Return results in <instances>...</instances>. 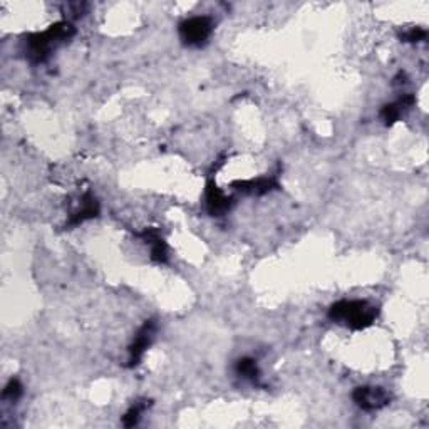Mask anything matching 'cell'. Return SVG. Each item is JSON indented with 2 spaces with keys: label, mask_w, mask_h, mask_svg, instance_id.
<instances>
[{
  "label": "cell",
  "mask_w": 429,
  "mask_h": 429,
  "mask_svg": "<svg viewBox=\"0 0 429 429\" xmlns=\"http://www.w3.org/2000/svg\"><path fill=\"white\" fill-rule=\"evenodd\" d=\"M154 331H156V324L154 320H146L141 328L138 331L136 337H134L133 344L129 346V359H127V367H136L141 362L143 355H145L146 349L151 346L154 339Z\"/></svg>",
  "instance_id": "cell-5"
},
{
  "label": "cell",
  "mask_w": 429,
  "mask_h": 429,
  "mask_svg": "<svg viewBox=\"0 0 429 429\" xmlns=\"http://www.w3.org/2000/svg\"><path fill=\"white\" fill-rule=\"evenodd\" d=\"M151 245V258L154 262H158V264H166L169 258L168 255V245H166V242L163 240V238H156V240L149 243Z\"/></svg>",
  "instance_id": "cell-12"
},
{
  "label": "cell",
  "mask_w": 429,
  "mask_h": 429,
  "mask_svg": "<svg viewBox=\"0 0 429 429\" xmlns=\"http://www.w3.org/2000/svg\"><path fill=\"white\" fill-rule=\"evenodd\" d=\"M353 399L359 408L364 409L367 412L379 411V409L386 408V406L391 403L389 393L382 388H374V386H361V388H355L353 393Z\"/></svg>",
  "instance_id": "cell-4"
},
{
  "label": "cell",
  "mask_w": 429,
  "mask_h": 429,
  "mask_svg": "<svg viewBox=\"0 0 429 429\" xmlns=\"http://www.w3.org/2000/svg\"><path fill=\"white\" fill-rule=\"evenodd\" d=\"M235 373H237L240 377L249 379V381H252V382H257L258 376H260L257 361H253L252 357L238 359L237 364H235Z\"/></svg>",
  "instance_id": "cell-10"
},
{
  "label": "cell",
  "mask_w": 429,
  "mask_h": 429,
  "mask_svg": "<svg viewBox=\"0 0 429 429\" xmlns=\"http://www.w3.org/2000/svg\"><path fill=\"white\" fill-rule=\"evenodd\" d=\"M233 188H237L238 191L249 193V195H265V193L272 191V189H278L280 185L275 178H257V180H249V181H235Z\"/></svg>",
  "instance_id": "cell-8"
},
{
  "label": "cell",
  "mask_w": 429,
  "mask_h": 429,
  "mask_svg": "<svg viewBox=\"0 0 429 429\" xmlns=\"http://www.w3.org/2000/svg\"><path fill=\"white\" fill-rule=\"evenodd\" d=\"M207 205H208V211H210L213 216L223 215L225 211L230 210L231 207V198L227 196L225 193L222 191L213 181H208L207 185Z\"/></svg>",
  "instance_id": "cell-7"
},
{
  "label": "cell",
  "mask_w": 429,
  "mask_h": 429,
  "mask_svg": "<svg viewBox=\"0 0 429 429\" xmlns=\"http://www.w3.org/2000/svg\"><path fill=\"white\" fill-rule=\"evenodd\" d=\"M98 215H99L98 200H96L94 196L91 195V193H87V195H84L83 202H81V208L76 211L74 215L71 216V220H69L67 225L69 227H77V225H81V223L86 222V220L94 218V216H98Z\"/></svg>",
  "instance_id": "cell-9"
},
{
  "label": "cell",
  "mask_w": 429,
  "mask_h": 429,
  "mask_svg": "<svg viewBox=\"0 0 429 429\" xmlns=\"http://www.w3.org/2000/svg\"><path fill=\"white\" fill-rule=\"evenodd\" d=\"M146 408H148V404L146 403H136L131 406V408L127 409L125 417H123V424H125L126 428L136 426V424L139 423V417H141L143 411H145Z\"/></svg>",
  "instance_id": "cell-11"
},
{
  "label": "cell",
  "mask_w": 429,
  "mask_h": 429,
  "mask_svg": "<svg viewBox=\"0 0 429 429\" xmlns=\"http://www.w3.org/2000/svg\"><path fill=\"white\" fill-rule=\"evenodd\" d=\"M377 314V307L366 300H341L328 308V319L332 322L344 324L354 331H362L373 326Z\"/></svg>",
  "instance_id": "cell-1"
},
{
  "label": "cell",
  "mask_w": 429,
  "mask_h": 429,
  "mask_svg": "<svg viewBox=\"0 0 429 429\" xmlns=\"http://www.w3.org/2000/svg\"><path fill=\"white\" fill-rule=\"evenodd\" d=\"M415 106V96L406 94L403 98H399L397 101L391 104H386L381 109V119L384 121V125L391 126L396 121H399V118L403 116L406 111H409Z\"/></svg>",
  "instance_id": "cell-6"
},
{
  "label": "cell",
  "mask_w": 429,
  "mask_h": 429,
  "mask_svg": "<svg viewBox=\"0 0 429 429\" xmlns=\"http://www.w3.org/2000/svg\"><path fill=\"white\" fill-rule=\"evenodd\" d=\"M22 393H24V388H22L21 382H19L17 379H10L9 384H7L6 389H3L2 397L9 401H17L19 397L22 396Z\"/></svg>",
  "instance_id": "cell-13"
},
{
  "label": "cell",
  "mask_w": 429,
  "mask_h": 429,
  "mask_svg": "<svg viewBox=\"0 0 429 429\" xmlns=\"http://www.w3.org/2000/svg\"><path fill=\"white\" fill-rule=\"evenodd\" d=\"M72 36H74V25L69 24V22H59V24L49 27L44 32L34 34L27 41L29 59L32 63H42L49 56V52L52 51L54 45L59 44V42L69 41Z\"/></svg>",
  "instance_id": "cell-2"
},
{
  "label": "cell",
  "mask_w": 429,
  "mask_h": 429,
  "mask_svg": "<svg viewBox=\"0 0 429 429\" xmlns=\"http://www.w3.org/2000/svg\"><path fill=\"white\" fill-rule=\"evenodd\" d=\"M213 32V21L207 15H196V17L187 19L180 24L181 41L191 48H200L208 41Z\"/></svg>",
  "instance_id": "cell-3"
},
{
  "label": "cell",
  "mask_w": 429,
  "mask_h": 429,
  "mask_svg": "<svg viewBox=\"0 0 429 429\" xmlns=\"http://www.w3.org/2000/svg\"><path fill=\"white\" fill-rule=\"evenodd\" d=\"M428 36V32L424 29H419V27H415V29H411L409 32H406L403 39L406 42H421L424 41Z\"/></svg>",
  "instance_id": "cell-14"
}]
</instances>
